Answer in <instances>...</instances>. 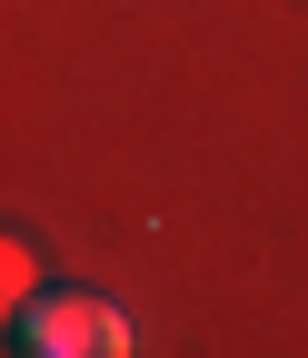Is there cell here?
<instances>
[{
  "label": "cell",
  "instance_id": "obj_1",
  "mask_svg": "<svg viewBox=\"0 0 308 358\" xmlns=\"http://www.w3.org/2000/svg\"><path fill=\"white\" fill-rule=\"evenodd\" d=\"M140 338H129V319L110 299L90 289H50V299H30L20 308V329H10V358H129Z\"/></svg>",
  "mask_w": 308,
  "mask_h": 358
}]
</instances>
